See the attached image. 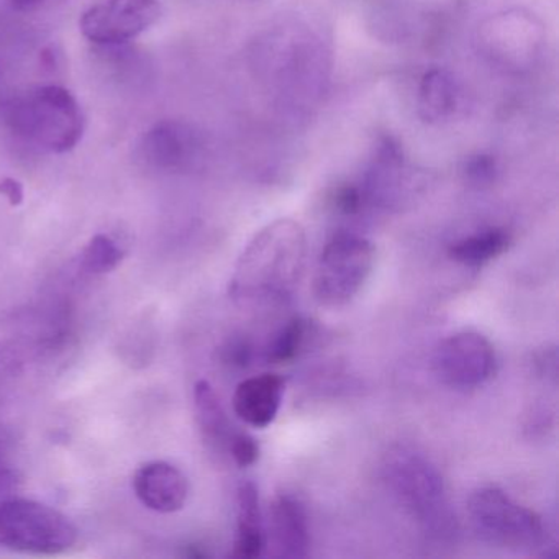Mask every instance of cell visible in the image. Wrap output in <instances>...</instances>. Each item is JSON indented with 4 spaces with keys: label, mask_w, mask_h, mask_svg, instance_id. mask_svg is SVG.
Masks as SVG:
<instances>
[{
    "label": "cell",
    "mask_w": 559,
    "mask_h": 559,
    "mask_svg": "<svg viewBox=\"0 0 559 559\" xmlns=\"http://www.w3.org/2000/svg\"><path fill=\"white\" fill-rule=\"evenodd\" d=\"M0 195L8 198L12 207H19L24 202V186L14 178H4L0 181Z\"/></svg>",
    "instance_id": "cell-23"
},
{
    "label": "cell",
    "mask_w": 559,
    "mask_h": 559,
    "mask_svg": "<svg viewBox=\"0 0 559 559\" xmlns=\"http://www.w3.org/2000/svg\"><path fill=\"white\" fill-rule=\"evenodd\" d=\"M302 225L280 218L254 235L230 281V297L243 307L284 302L293 296L306 264Z\"/></svg>",
    "instance_id": "cell-1"
},
{
    "label": "cell",
    "mask_w": 559,
    "mask_h": 559,
    "mask_svg": "<svg viewBox=\"0 0 559 559\" xmlns=\"http://www.w3.org/2000/svg\"><path fill=\"white\" fill-rule=\"evenodd\" d=\"M467 175H469V178L473 179V181H476L477 185H484V182L492 179L493 165L489 159H476V162L471 163L469 169H467Z\"/></svg>",
    "instance_id": "cell-24"
},
{
    "label": "cell",
    "mask_w": 559,
    "mask_h": 559,
    "mask_svg": "<svg viewBox=\"0 0 559 559\" xmlns=\"http://www.w3.org/2000/svg\"><path fill=\"white\" fill-rule=\"evenodd\" d=\"M510 247V235L500 228L484 231V234L473 235L451 245V260L464 266H483L489 261L496 260L500 254L506 253Z\"/></svg>",
    "instance_id": "cell-16"
},
{
    "label": "cell",
    "mask_w": 559,
    "mask_h": 559,
    "mask_svg": "<svg viewBox=\"0 0 559 559\" xmlns=\"http://www.w3.org/2000/svg\"><path fill=\"white\" fill-rule=\"evenodd\" d=\"M126 258V250L109 235H96L91 238L81 254V266L91 274H106L116 270Z\"/></svg>",
    "instance_id": "cell-18"
},
{
    "label": "cell",
    "mask_w": 559,
    "mask_h": 559,
    "mask_svg": "<svg viewBox=\"0 0 559 559\" xmlns=\"http://www.w3.org/2000/svg\"><path fill=\"white\" fill-rule=\"evenodd\" d=\"M14 122L21 132L45 142L57 153L73 150L83 136V117L76 99L63 87L38 90L15 107Z\"/></svg>",
    "instance_id": "cell-6"
},
{
    "label": "cell",
    "mask_w": 559,
    "mask_h": 559,
    "mask_svg": "<svg viewBox=\"0 0 559 559\" xmlns=\"http://www.w3.org/2000/svg\"><path fill=\"white\" fill-rule=\"evenodd\" d=\"M457 91L453 78L443 70H431L421 78L418 110L427 122L447 119L456 107Z\"/></svg>",
    "instance_id": "cell-14"
},
{
    "label": "cell",
    "mask_w": 559,
    "mask_h": 559,
    "mask_svg": "<svg viewBox=\"0 0 559 559\" xmlns=\"http://www.w3.org/2000/svg\"><path fill=\"white\" fill-rule=\"evenodd\" d=\"M133 490L143 506L159 513H175L186 506L188 477L166 461L143 464L133 476Z\"/></svg>",
    "instance_id": "cell-10"
},
{
    "label": "cell",
    "mask_w": 559,
    "mask_h": 559,
    "mask_svg": "<svg viewBox=\"0 0 559 559\" xmlns=\"http://www.w3.org/2000/svg\"><path fill=\"white\" fill-rule=\"evenodd\" d=\"M284 389V379L271 372L245 379L234 394L235 414L250 427H270L283 404Z\"/></svg>",
    "instance_id": "cell-12"
},
{
    "label": "cell",
    "mask_w": 559,
    "mask_h": 559,
    "mask_svg": "<svg viewBox=\"0 0 559 559\" xmlns=\"http://www.w3.org/2000/svg\"><path fill=\"white\" fill-rule=\"evenodd\" d=\"M362 204H365V195H362L361 189L355 188V186H345L335 194L336 209L343 214H358Z\"/></svg>",
    "instance_id": "cell-21"
},
{
    "label": "cell",
    "mask_w": 559,
    "mask_h": 559,
    "mask_svg": "<svg viewBox=\"0 0 559 559\" xmlns=\"http://www.w3.org/2000/svg\"><path fill=\"white\" fill-rule=\"evenodd\" d=\"M309 330L307 320L300 319V317L290 319L271 342L266 353L267 361L273 365H287V362L294 361L306 348Z\"/></svg>",
    "instance_id": "cell-17"
},
{
    "label": "cell",
    "mask_w": 559,
    "mask_h": 559,
    "mask_svg": "<svg viewBox=\"0 0 559 559\" xmlns=\"http://www.w3.org/2000/svg\"><path fill=\"white\" fill-rule=\"evenodd\" d=\"M76 525L60 510L31 499L0 506V545L32 555H61L76 545Z\"/></svg>",
    "instance_id": "cell-3"
},
{
    "label": "cell",
    "mask_w": 559,
    "mask_h": 559,
    "mask_svg": "<svg viewBox=\"0 0 559 559\" xmlns=\"http://www.w3.org/2000/svg\"><path fill=\"white\" fill-rule=\"evenodd\" d=\"M194 407L198 415L199 428L205 441L215 448H227L234 433L230 431L227 415L215 394L214 388L207 381L195 382Z\"/></svg>",
    "instance_id": "cell-15"
},
{
    "label": "cell",
    "mask_w": 559,
    "mask_h": 559,
    "mask_svg": "<svg viewBox=\"0 0 559 559\" xmlns=\"http://www.w3.org/2000/svg\"><path fill=\"white\" fill-rule=\"evenodd\" d=\"M483 41L493 60L522 67L530 61L543 41V31L535 19L522 12H507L487 22Z\"/></svg>",
    "instance_id": "cell-9"
},
{
    "label": "cell",
    "mask_w": 559,
    "mask_h": 559,
    "mask_svg": "<svg viewBox=\"0 0 559 559\" xmlns=\"http://www.w3.org/2000/svg\"><path fill=\"white\" fill-rule=\"evenodd\" d=\"M496 352L486 336L461 332L443 340L433 356L438 378L448 388L476 389L496 372Z\"/></svg>",
    "instance_id": "cell-7"
},
{
    "label": "cell",
    "mask_w": 559,
    "mask_h": 559,
    "mask_svg": "<svg viewBox=\"0 0 559 559\" xmlns=\"http://www.w3.org/2000/svg\"><path fill=\"white\" fill-rule=\"evenodd\" d=\"M384 479L427 532L438 536L453 533L454 519L448 507L443 477L424 454L411 450L389 454Z\"/></svg>",
    "instance_id": "cell-2"
},
{
    "label": "cell",
    "mask_w": 559,
    "mask_h": 559,
    "mask_svg": "<svg viewBox=\"0 0 559 559\" xmlns=\"http://www.w3.org/2000/svg\"><path fill=\"white\" fill-rule=\"evenodd\" d=\"M222 359L235 368H247L253 359V345L243 336L228 340L222 349Z\"/></svg>",
    "instance_id": "cell-20"
},
{
    "label": "cell",
    "mask_w": 559,
    "mask_h": 559,
    "mask_svg": "<svg viewBox=\"0 0 559 559\" xmlns=\"http://www.w3.org/2000/svg\"><path fill=\"white\" fill-rule=\"evenodd\" d=\"M271 543L280 558H307L310 548L306 509L296 497L281 493L270 507Z\"/></svg>",
    "instance_id": "cell-11"
},
{
    "label": "cell",
    "mask_w": 559,
    "mask_h": 559,
    "mask_svg": "<svg viewBox=\"0 0 559 559\" xmlns=\"http://www.w3.org/2000/svg\"><path fill=\"white\" fill-rule=\"evenodd\" d=\"M467 515L474 532L497 548L535 551L545 543L542 516L497 487L476 490L467 502Z\"/></svg>",
    "instance_id": "cell-4"
},
{
    "label": "cell",
    "mask_w": 559,
    "mask_h": 559,
    "mask_svg": "<svg viewBox=\"0 0 559 559\" xmlns=\"http://www.w3.org/2000/svg\"><path fill=\"white\" fill-rule=\"evenodd\" d=\"M228 453L234 457L237 466L248 467L257 463L258 457H260V447L250 435L234 433L230 443H228Z\"/></svg>",
    "instance_id": "cell-19"
},
{
    "label": "cell",
    "mask_w": 559,
    "mask_h": 559,
    "mask_svg": "<svg viewBox=\"0 0 559 559\" xmlns=\"http://www.w3.org/2000/svg\"><path fill=\"white\" fill-rule=\"evenodd\" d=\"M376 250L359 235L336 234L320 253L313 276V294L322 306L352 302L374 267Z\"/></svg>",
    "instance_id": "cell-5"
},
{
    "label": "cell",
    "mask_w": 559,
    "mask_h": 559,
    "mask_svg": "<svg viewBox=\"0 0 559 559\" xmlns=\"http://www.w3.org/2000/svg\"><path fill=\"white\" fill-rule=\"evenodd\" d=\"M14 2L17 5H31L35 4V2H38V0H14Z\"/></svg>",
    "instance_id": "cell-25"
},
{
    "label": "cell",
    "mask_w": 559,
    "mask_h": 559,
    "mask_svg": "<svg viewBox=\"0 0 559 559\" xmlns=\"http://www.w3.org/2000/svg\"><path fill=\"white\" fill-rule=\"evenodd\" d=\"M158 17V0H104L84 14L81 28L97 44H122Z\"/></svg>",
    "instance_id": "cell-8"
},
{
    "label": "cell",
    "mask_w": 559,
    "mask_h": 559,
    "mask_svg": "<svg viewBox=\"0 0 559 559\" xmlns=\"http://www.w3.org/2000/svg\"><path fill=\"white\" fill-rule=\"evenodd\" d=\"M533 368H535L539 378L552 381V384H556V381H558V353H556V349H543L542 353H538L535 362H533Z\"/></svg>",
    "instance_id": "cell-22"
},
{
    "label": "cell",
    "mask_w": 559,
    "mask_h": 559,
    "mask_svg": "<svg viewBox=\"0 0 559 559\" xmlns=\"http://www.w3.org/2000/svg\"><path fill=\"white\" fill-rule=\"evenodd\" d=\"M266 538L261 522L260 496L257 486L250 480L238 489V523L231 556L238 559H254L261 556Z\"/></svg>",
    "instance_id": "cell-13"
}]
</instances>
